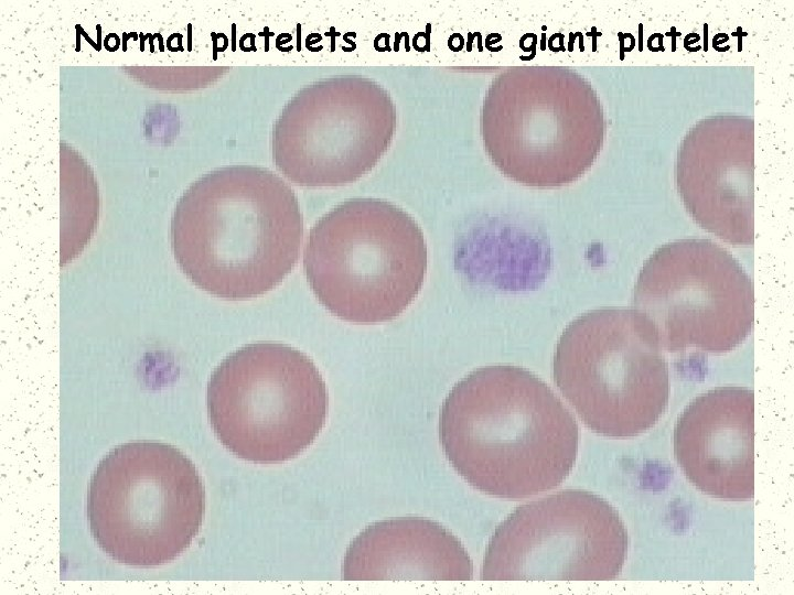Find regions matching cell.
<instances>
[{"label":"cell","mask_w":794,"mask_h":595,"mask_svg":"<svg viewBox=\"0 0 794 595\" xmlns=\"http://www.w3.org/2000/svg\"><path fill=\"white\" fill-rule=\"evenodd\" d=\"M206 404L212 429L229 452L256 464H279L315 441L329 394L304 353L258 342L234 350L214 369Z\"/></svg>","instance_id":"cell-7"},{"label":"cell","mask_w":794,"mask_h":595,"mask_svg":"<svg viewBox=\"0 0 794 595\" xmlns=\"http://www.w3.org/2000/svg\"><path fill=\"white\" fill-rule=\"evenodd\" d=\"M205 489L194 463L173 445L133 441L110 450L88 486L97 545L118 563L152 567L180 556L201 530Z\"/></svg>","instance_id":"cell-5"},{"label":"cell","mask_w":794,"mask_h":595,"mask_svg":"<svg viewBox=\"0 0 794 595\" xmlns=\"http://www.w3.org/2000/svg\"><path fill=\"white\" fill-rule=\"evenodd\" d=\"M396 121L388 91L367 77L342 75L314 82L288 101L276 121V166L300 186L350 184L387 151Z\"/></svg>","instance_id":"cell-9"},{"label":"cell","mask_w":794,"mask_h":595,"mask_svg":"<svg viewBox=\"0 0 794 595\" xmlns=\"http://www.w3.org/2000/svg\"><path fill=\"white\" fill-rule=\"evenodd\" d=\"M302 237L296 194L264 169L202 178L180 201L173 223V251L183 273L227 301L276 288L297 264Z\"/></svg>","instance_id":"cell-2"},{"label":"cell","mask_w":794,"mask_h":595,"mask_svg":"<svg viewBox=\"0 0 794 595\" xmlns=\"http://www.w3.org/2000/svg\"><path fill=\"white\" fill-rule=\"evenodd\" d=\"M443 452L473 488L522 499L559 486L573 468L579 429L556 393L529 370L480 367L440 409Z\"/></svg>","instance_id":"cell-1"},{"label":"cell","mask_w":794,"mask_h":595,"mask_svg":"<svg viewBox=\"0 0 794 595\" xmlns=\"http://www.w3.org/2000/svg\"><path fill=\"white\" fill-rule=\"evenodd\" d=\"M627 531L602 497L568 488L517 507L495 529L485 581H608L621 573Z\"/></svg>","instance_id":"cell-10"},{"label":"cell","mask_w":794,"mask_h":595,"mask_svg":"<svg viewBox=\"0 0 794 595\" xmlns=\"http://www.w3.org/2000/svg\"><path fill=\"white\" fill-rule=\"evenodd\" d=\"M481 131L489 158L506 177L558 187L591 166L601 149L603 119L591 86L576 72L517 66L490 85Z\"/></svg>","instance_id":"cell-4"},{"label":"cell","mask_w":794,"mask_h":595,"mask_svg":"<svg viewBox=\"0 0 794 595\" xmlns=\"http://www.w3.org/2000/svg\"><path fill=\"white\" fill-rule=\"evenodd\" d=\"M633 310L669 353L725 354L752 331L753 285L726 249L709 240H677L657 249L643 264Z\"/></svg>","instance_id":"cell-8"},{"label":"cell","mask_w":794,"mask_h":595,"mask_svg":"<svg viewBox=\"0 0 794 595\" xmlns=\"http://www.w3.org/2000/svg\"><path fill=\"white\" fill-rule=\"evenodd\" d=\"M428 252L416 220L378 198L344 201L311 228L303 268L319 302L355 324L398 317L418 295Z\"/></svg>","instance_id":"cell-3"},{"label":"cell","mask_w":794,"mask_h":595,"mask_svg":"<svg viewBox=\"0 0 794 595\" xmlns=\"http://www.w3.org/2000/svg\"><path fill=\"white\" fill-rule=\"evenodd\" d=\"M663 349L634 310H591L562 332L554 380L590 430L607 437H634L653 428L668 403Z\"/></svg>","instance_id":"cell-6"},{"label":"cell","mask_w":794,"mask_h":595,"mask_svg":"<svg viewBox=\"0 0 794 595\" xmlns=\"http://www.w3.org/2000/svg\"><path fill=\"white\" fill-rule=\"evenodd\" d=\"M674 453L688 480L725 500L754 495V394L719 387L696 397L678 416Z\"/></svg>","instance_id":"cell-11"},{"label":"cell","mask_w":794,"mask_h":595,"mask_svg":"<svg viewBox=\"0 0 794 595\" xmlns=\"http://www.w3.org/2000/svg\"><path fill=\"white\" fill-rule=\"evenodd\" d=\"M472 561L459 539L440 523L393 518L366 527L348 545L342 578L469 581Z\"/></svg>","instance_id":"cell-12"}]
</instances>
